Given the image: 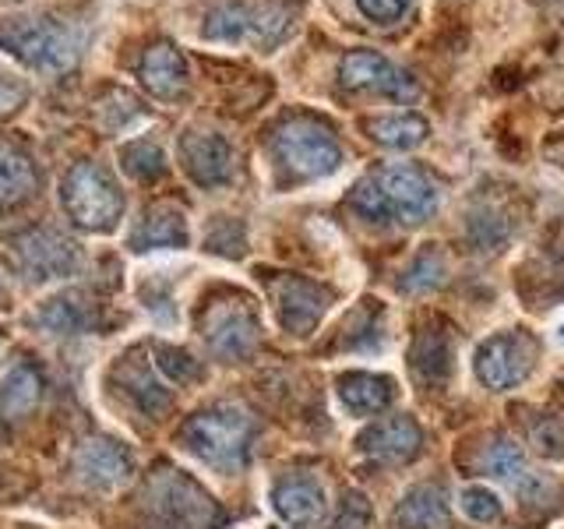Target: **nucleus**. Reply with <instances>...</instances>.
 Returning <instances> with one entry per match:
<instances>
[{
	"mask_svg": "<svg viewBox=\"0 0 564 529\" xmlns=\"http://www.w3.org/2000/svg\"><path fill=\"white\" fill-rule=\"evenodd\" d=\"M536 367V339L522 328H508L484 339L473 353V375L490 392H511Z\"/></svg>",
	"mask_w": 564,
	"mask_h": 529,
	"instance_id": "0eeeda50",
	"label": "nucleus"
},
{
	"mask_svg": "<svg viewBox=\"0 0 564 529\" xmlns=\"http://www.w3.org/2000/svg\"><path fill=\"white\" fill-rule=\"evenodd\" d=\"M339 75L346 88H357V93H375L388 99H416V82L405 75L402 67H395L388 57L375 50H352L343 57Z\"/></svg>",
	"mask_w": 564,
	"mask_h": 529,
	"instance_id": "9d476101",
	"label": "nucleus"
},
{
	"mask_svg": "<svg viewBox=\"0 0 564 529\" xmlns=\"http://www.w3.org/2000/svg\"><path fill=\"white\" fill-rule=\"evenodd\" d=\"M484 473L494 476V481H501L508 484L516 494H522V498L529 501H536L540 494L546 490H554L551 481H543V476L529 466V458L525 452L516 445V441H508V438H498L494 445L484 452Z\"/></svg>",
	"mask_w": 564,
	"mask_h": 529,
	"instance_id": "dca6fc26",
	"label": "nucleus"
},
{
	"mask_svg": "<svg viewBox=\"0 0 564 529\" xmlns=\"http://www.w3.org/2000/svg\"><path fill=\"white\" fill-rule=\"evenodd\" d=\"M155 364H159V370L170 378V381H176V385H191V381H202L205 378V367L191 357L187 349H181V346H166V343H159L155 346Z\"/></svg>",
	"mask_w": 564,
	"mask_h": 529,
	"instance_id": "7c9ffc66",
	"label": "nucleus"
},
{
	"mask_svg": "<svg viewBox=\"0 0 564 529\" xmlns=\"http://www.w3.org/2000/svg\"><path fill=\"white\" fill-rule=\"evenodd\" d=\"M0 50L43 75H64L82 57L85 32L61 14H11L0 18Z\"/></svg>",
	"mask_w": 564,
	"mask_h": 529,
	"instance_id": "f03ea898",
	"label": "nucleus"
},
{
	"mask_svg": "<svg viewBox=\"0 0 564 529\" xmlns=\"http://www.w3.org/2000/svg\"><path fill=\"white\" fill-rule=\"evenodd\" d=\"M35 322L46 332H85L96 328V307L82 296H57L35 314Z\"/></svg>",
	"mask_w": 564,
	"mask_h": 529,
	"instance_id": "bb28decb",
	"label": "nucleus"
},
{
	"mask_svg": "<svg viewBox=\"0 0 564 529\" xmlns=\"http://www.w3.org/2000/svg\"><path fill=\"white\" fill-rule=\"evenodd\" d=\"M557 335H561V343H564V325H561V332H557Z\"/></svg>",
	"mask_w": 564,
	"mask_h": 529,
	"instance_id": "4c0bfd02",
	"label": "nucleus"
},
{
	"mask_svg": "<svg viewBox=\"0 0 564 529\" xmlns=\"http://www.w3.org/2000/svg\"><path fill=\"white\" fill-rule=\"evenodd\" d=\"M455 364V339L445 325H427L416 332L413 349H410V370L416 385L423 388H441L452 378Z\"/></svg>",
	"mask_w": 564,
	"mask_h": 529,
	"instance_id": "a211bd4d",
	"label": "nucleus"
},
{
	"mask_svg": "<svg viewBox=\"0 0 564 529\" xmlns=\"http://www.w3.org/2000/svg\"><path fill=\"white\" fill-rule=\"evenodd\" d=\"M181 163L202 187H219L234 176V145L216 131H187L181 138Z\"/></svg>",
	"mask_w": 564,
	"mask_h": 529,
	"instance_id": "ddd939ff",
	"label": "nucleus"
},
{
	"mask_svg": "<svg viewBox=\"0 0 564 529\" xmlns=\"http://www.w3.org/2000/svg\"><path fill=\"white\" fill-rule=\"evenodd\" d=\"M370 138L381 141L384 149H416L423 138H427V120L410 114V110H395V114H381L370 120Z\"/></svg>",
	"mask_w": 564,
	"mask_h": 529,
	"instance_id": "a878e982",
	"label": "nucleus"
},
{
	"mask_svg": "<svg viewBox=\"0 0 564 529\" xmlns=\"http://www.w3.org/2000/svg\"><path fill=\"white\" fill-rule=\"evenodd\" d=\"M441 205V191L423 170L410 163L381 166L352 191V208L367 223H405L416 226L431 219Z\"/></svg>",
	"mask_w": 564,
	"mask_h": 529,
	"instance_id": "f257e3e1",
	"label": "nucleus"
},
{
	"mask_svg": "<svg viewBox=\"0 0 564 529\" xmlns=\"http://www.w3.org/2000/svg\"><path fill=\"white\" fill-rule=\"evenodd\" d=\"M413 0H357V8L364 18H370V22L378 25H392L399 22V18H405V11H410Z\"/></svg>",
	"mask_w": 564,
	"mask_h": 529,
	"instance_id": "f704fd0d",
	"label": "nucleus"
},
{
	"mask_svg": "<svg viewBox=\"0 0 564 529\" xmlns=\"http://www.w3.org/2000/svg\"><path fill=\"white\" fill-rule=\"evenodd\" d=\"M181 449L216 473H240L251 458L254 420L234 402H216L191 413L176 431Z\"/></svg>",
	"mask_w": 564,
	"mask_h": 529,
	"instance_id": "7ed1b4c3",
	"label": "nucleus"
},
{
	"mask_svg": "<svg viewBox=\"0 0 564 529\" xmlns=\"http://www.w3.org/2000/svg\"><path fill=\"white\" fill-rule=\"evenodd\" d=\"M529 434H533L536 452L551 455V458L564 455V420H561V417H554V413H551V417H540Z\"/></svg>",
	"mask_w": 564,
	"mask_h": 529,
	"instance_id": "72a5a7b5",
	"label": "nucleus"
},
{
	"mask_svg": "<svg viewBox=\"0 0 564 529\" xmlns=\"http://www.w3.org/2000/svg\"><path fill=\"white\" fill-rule=\"evenodd\" d=\"M138 78L155 99H181L187 88V61L173 43H155L138 64Z\"/></svg>",
	"mask_w": 564,
	"mask_h": 529,
	"instance_id": "4be33fe9",
	"label": "nucleus"
},
{
	"mask_svg": "<svg viewBox=\"0 0 564 529\" xmlns=\"http://www.w3.org/2000/svg\"><path fill=\"white\" fill-rule=\"evenodd\" d=\"M272 508L290 526H314L325 516V490L311 476H282L272 487Z\"/></svg>",
	"mask_w": 564,
	"mask_h": 529,
	"instance_id": "412c9836",
	"label": "nucleus"
},
{
	"mask_svg": "<svg viewBox=\"0 0 564 529\" xmlns=\"http://www.w3.org/2000/svg\"><path fill=\"white\" fill-rule=\"evenodd\" d=\"M191 234H187V219L181 208L173 205H155L145 212V219L138 223V229L131 234V247L134 251H159V247H173L181 251L187 247Z\"/></svg>",
	"mask_w": 564,
	"mask_h": 529,
	"instance_id": "b1692460",
	"label": "nucleus"
},
{
	"mask_svg": "<svg viewBox=\"0 0 564 529\" xmlns=\"http://www.w3.org/2000/svg\"><path fill=\"white\" fill-rule=\"evenodd\" d=\"M395 529H448L452 522V505L445 484H416L402 494L392 516Z\"/></svg>",
	"mask_w": 564,
	"mask_h": 529,
	"instance_id": "aec40b11",
	"label": "nucleus"
},
{
	"mask_svg": "<svg viewBox=\"0 0 564 529\" xmlns=\"http://www.w3.org/2000/svg\"><path fill=\"white\" fill-rule=\"evenodd\" d=\"M134 463H131V452L117 445L110 438H93L85 441L75 455V473L88 487H99V490H110L120 487L123 481L131 476Z\"/></svg>",
	"mask_w": 564,
	"mask_h": 529,
	"instance_id": "f3484780",
	"label": "nucleus"
},
{
	"mask_svg": "<svg viewBox=\"0 0 564 529\" xmlns=\"http://www.w3.org/2000/svg\"><path fill=\"white\" fill-rule=\"evenodd\" d=\"M458 508H463L466 516H469L473 522H480V526L498 522V519L505 516L501 498H498V494H494L490 487H484V484H469V487H463V494H458Z\"/></svg>",
	"mask_w": 564,
	"mask_h": 529,
	"instance_id": "2f4dec72",
	"label": "nucleus"
},
{
	"mask_svg": "<svg viewBox=\"0 0 564 529\" xmlns=\"http://www.w3.org/2000/svg\"><path fill=\"white\" fill-rule=\"evenodd\" d=\"M43 399V378L40 370L22 364L14 367L11 375L0 381V420L14 423V420H25L35 406Z\"/></svg>",
	"mask_w": 564,
	"mask_h": 529,
	"instance_id": "393cba45",
	"label": "nucleus"
},
{
	"mask_svg": "<svg viewBox=\"0 0 564 529\" xmlns=\"http://www.w3.org/2000/svg\"><path fill=\"white\" fill-rule=\"evenodd\" d=\"M290 25H293V8L279 4V0H264V4H219L205 18L202 35L208 43H223V46L272 50L286 40Z\"/></svg>",
	"mask_w": 564,
	"mask_h": 529,
	"instance_id": "39448f33",
	"label": "nucleus"
},
{
	"mask_svg": "<svg viewBox=\"0 0 564 529\" xmlns=\"http://www.w3.org/2000/svg\"><path fill=\"white\" fill-rule=\"evenodd\" d=\"M40 191V170L14 141H0V212L25 205Z\"/></svg>",
	"mask_w": 564,
	"mask_h": 529,
	"instance_id": "5701e85b",
	"label": "nucleus"
},
{
	"mask_svg": "<svg viewBox=\"0 0 564 529\" xmlns=\"http://www.w3.org/2000/svg\"><path fill=\"white\" fill-rule=\"evenodd\" d=\"M378 304V300H375ZM367 300V307L357 311V314H349L346 317V325H343V346L346 349H381V339H384V325H381V317L384 311L375 307Z\"/></svg>",
	"mask_w": 564,
	"mask_h": 529,
	"instance_id": "cd10ccee",
	"label": "nucleus"
},
{
	"mask_svg": "<svg viewBox=\"0 0 564 529\" xmlns=\"http://www.w3.org/2000/svg\"><path fill=\"white\" fill-rule=\"evenodd\" d=\"M445 276H448L445 258H441V251H431L427 247V251H423L420 258H413L410 269L402 272L399 287L405 293H427V290H437L441 282H445Z\"/></svg>",
	"mask_w": 564,
	"mask_h": 529,
	"instance_id": "c756f323",
	"label": "nucleus"
},
{
	"mask_svg": "<svg viewBox=\"0 0 564 529\" xmlns=\"http://www.w3.org/2000/svg\"><path fill=\"white\" fill-rule=\"evenodd\" d=\"M272 300H275V314L282 328L293 335H311L328 307V290L317 287L311 279L282 276L272 282Z\"/></svg>",
	"mask_w": 564,
	"mask_h": 529,
	"instance_id": "f8f14e48",
	"label": "nucleus"
},
{
	"mask_svg": "<svg viewBox=\"0 0 564 529\" xmlns=\"http://www.w3.org/2000/svg\"><path fill=\"white\" fill-rule=\"evenodd\" d=\"M61 198L67 216L88 234H110L123 216V191L99 163H75L64 176Z\"/></svg>",
	"mask_w": 564,
	"mask_h": 529,
	"instance_id": "423d86ee",
	"label": "nucleus"
},
{
	"mask_svg": "<svg viewBox=\"0 0 564 529\" xmlns=\"http://www.w3.org/2000/svg\"><path fill=\"white\" fill-rule=\"evenodd\" d=\"M234 229H240V226H237L234 219H226V223H223V234H212V237H208V247H212V251L229 255V258L243 255V240H234Z\"/></svg>",
	"mask_w": 564,
	"mask_h": 529,
	"instance_id": "e433bc0d",
	"label": "nucleus"
},
{
	"mask_svg": "<svg viewBox=\"0 0 564 529\" xmlns=\"http://www.w3.org/2000/svg\"><path fill=\"white\" fill-rule=\"evenodd\" d=\"M202 335H205V343L216 357H226V360L251 357L258 339H261L258 311L251 307V300L247 296L212 300L202 314Z\"/></svg>",
	"mask_w": 564,
	"mask_h": 529,
	"instance_id": "1a4fd4ad",
	"label": "nucleus"
},
{
	"mask_svg": "<svg viewBox=\"0 0 564 529\" xmlns=\"http://www.w3.org/2000/svg\"><path fill=\"white\" fill-rule=\"evenodd\" d=\"M113 381H117L120 392L131 399L134 410H141L152 420H159L173 406V392L163 381H159L155 367L145 357H141V353H128V357L117 364Z\"/></svg>",
	"mask_w": 564,
	"mask_h": 529,
	"instance_id": "2eb2a0df",
	"label": "nucleus"
},
{
	"mask_svg": "<svg viewBox=\"0 0 564 529\" xmlns=\"http://www.w3.org/2000/svg\"><path fill=\"white\" fill-rule=\"evenodd\" d=\"M357 449L370 458H378V463L405 466L423 452V431L410 413H392L370 423L357 438Z\"/></svg>",
	"mask_w": 564,
	"mask_h": 529,
	"instance_id": "9b49d317",
	"label": "nucleus"
},
{
	"mask_svg": "<svg viewBox=\"0 0 564 529\" xmlns=\"http://www.w3.org/2000/svg\"><path fill=\"white\" fill-rule=\"evenodd\" d=\"M335 392L349 417H378L395 402V378L375 375V370H349L335 381Z\"/></svg>",
	"mask_w": 564,
	"mask_h": 529,
	"instance_id": "6ab92c4d",
	"label": "nucleus"
},
{
	"mask_svg": "<svg viewBox=\"0 0 564 529\" xmlns=\"http://www.w3.org/2000/svg\"><path fill=\"white\" fill-rule=\"evenodd\" d=\"M120 166L128 170L134 181L149 184V181H159V176L166 173V155L155 141L141 138V141H131V145L120 149Z\"/></svg>",
	"mask_w": 564,
	"mask_h": 529,
	"instance_id": "c85d7f7f",
	"label": "nucleus"
},
{
	"mask_svg": "<svg viewBox=\"0 0 564 529\" xmlns=\"http://www.w3.org/2000/svg\"><path fill=\"white\" fill-rule=\"evenodd\" d=\"M18 258L32 279H61L78 269V247L57 229H32L18 237Z\"/></svg>",
	"mask_w": 564,
	"mask_h": 529,
	"instance_id": "4468645a",
	"label": "nucleus"
},
{
	"mask_svg": "<svg viewBox=\"0 0 564 529\" xmlns=\"http://www.w3.org/2000/svg\"><path fill=\"white\" fill-rule=\"evenodd\" d=\"M0 293H4V282H0Z\"/></svg>",
	"mask_w": 564,
	"mask_h": 529,
	"instance_id": "58836bf2",
	"label": "nucleus"
},
{
	"mask_svg": "<svg viewBox=\"0 0 564 529\" xmlns=\"http://www.w3.org/2000/svg\"><path fill=\"white\" fill-rule=\"evenodd\" d=\"M29 96V88L14 78H0V117H11L22 110V102Z\"/></svg>",
	"mask_w": 564,
	"mask_h": 529,
	"instance_id": "c9c22d12",
	"label": "nucleus"
},
{
	"mask_svg": "<svg viewBox=\"0 0 564 529\" xmlns=\"http://www.w3.org/2000/svg\"><path fill=\"white\" fill-rule=\"evenodd\" d=\"M328 529H370V501L360 490H346L339 498V508H335Z\"/></svg>",
	"mask_w": 564,
	"mask_h": 529,
	"instance_id": "473e14b6",
	"label": "nucleus"
},
{
	"mask_svg": "<svg viewBox=\"0 0 564 529\" xmlns=\"http://www.w3.org/2000/svg\"><path fill=\"white\" fill-rule=\"evenodd\" d=\"M141 519L149 529H216L223 508L181 469H159L138 494Z\"/></svg>",
	"mask_w": 564,
	"mask_h": 529,
	"instance_id": "20e7f679",
	"label": "nucleus"
},
{
	"mask_svg": "<svg viewBox=\"0 0 564 529\" xmlns=\"http://www.w3.org/2000/svg\"><path fill=\"white\" fill-rule=\"evenodd\" d=\"M275 155L290 173L304 181H325L343 166V149L322 123L314 120H286L275 134Z\"/></svg>",
	"mask_w": 564,
	"mask_h": 529,
	"instance_id": "6e6552de",
	"label": "nucleus"
}]
</instances>
